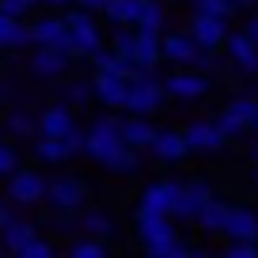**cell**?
I'll return each instance as SVG.
<instances>
[{"mask_svg": "<svg viewBox=\"0 0 258 258\" xmlns=\"http://www.w3.org/2000/svg\"><path fill=\"white\" fill-rule=\"evenodd\" d=\"M64 19L73 27V34H69V57H91L103 46V34H99V23L91 19V8H76Z\"/></svg>", "mask_w": 258, "mask_h": 258, "instance_id": "6da1fadb", "label": "cell"}, {"mask_svg": "<svg viewBox=\"0 0 258 258\" xmlns=\"http://www.w3.org/2000/svg\"><path fill=\"white\" fill-rule=\"evenodd\" d=\"M163 103H167L163 76H148V80H133V84H129V99H125L129 114H145V118H152V114L163 110Z\"/></svg>", "mask_w": 258, "mask_h": 258, "instance_id": "7a4b0ae2", "label": "cell"}, {"mask_svg": "<svg viewBox=\"0 0 258 258\" xmlns=\"http://www.w3.org/2000/svg\"><path fill=\"white\" fill-rule=\"evenodd\" d=\"M254 121H258V99L254 95H235V99H228V106L220 110L217 125L224 129L228 141H235L243 129H254Z\"/></svg>", "mask_w": 258, "mask_h": 258, "instance_id": "3957f363", "label": "cell"}, {"mask_svg": "<svg viewBox=\"0 0 258 258\" xmlns=\"http://www.w3.org/2000/svg\"><path fill=\"white\" fill-rule=\"evenodd\" d=\"M125 145L121 141V121H114V118H99L95 125L88 129V141H84V152L91 156V160H99V163H106L118 148Z\"/></svg>", "mask_w": 258, "mask_h": 258, "instance_id": "277c9868", "label": "cell"}, {"mask_svg": "<svg viewBox=\"0 0 258 258\" xmlns=\"http://www.w3.org/2000/svg\"><path fill=\"white\" fill-rule=\"evenodd\" d=\"M163 88L171 99H202L209 91V73L194 69V64H175V73L163 76Z\"/></svg>", "mask_w": 258, "mask_h": 258, "instance_id": "5b68a950", "label": "cell"}, {"mask_svg": "<svg viewBox=\"0 0 258 258\" xmlns=\"http://www.w3.org/2000/svg\"><path fill=\"white\" fill-rule=\"evenodd\" d=\"M84 141H88V129H73L69 137H42L34 141V156H38L42 163H64L69 156L84 152Z\"/></svg>", "mask_w": 258, "mask_h": 258, "instance_id": "8992f818", "label": "cell"}, {"mask_svg": "<svg viewBox=\"0 0 258 258\" xmlns=\"http://www.w3.org/2000/svg\"><path fill=\"white\" fill-rule=\"evenodd\" d=\"M46 190H49V182L38 171H16V175H8V202L12 205H38V202H46Z\"/></svg>", "mask_w": 258, "mask_h": 258, "instance_id": "52a82bcc", "label": "cell"}, {"mask_svg": "<svg viewBox=\"0 0 258 258\" xmlns=\"http://www.w3.org/2000/svg\"><path fill=\"white\" fill-rule=\"evenodd\" d=\"M46 202L53 205V209H84V202H88V186H84L76 175H57V178H49Z\"/></svg>", "mask_w": 258, "mask_h": 258, "instance_id": "ba28073f", "label": "cell"}, {"mask_svg": "<svg viewBox=\"0 0 258 258\" xmlns=\"http://www.w3.org/2000/svg\"><path fill=\"white\" fill-rule=\"evenodd\" d=\"M209 198H213V186L205 182V178H190V182H182V190H178V202H175V213H171V217L198 220L202 209L209 205Z\"/></svg>", "mask_w": 258, "mask_h": 258, "instance_id": "9c48e42d", "label": "cell"}, {"mask_svg": "<svg viewBox=\"0 0 258 258\" xmlns=\"http://www.w3.org/2000/svg\"><path fill=\"white\" fill-rule=\"evenodd\" d=\"M202 42L194 38V31H167L163 34V61L171 64H194L202 57Z\"/></svg>", "mask_w": 258, "mask_h": 258, "instance_id": "30bf717a", "label": "cell"}, {"mask_svg": "<svg viewBox=\"0 0 258 258\" xmlns=\"http://www.w3.org/2000/svg\"><path fill=\"white\" fill-rule=\"evenodd\" d=\"M178 190H182V182H171V178L148 182L145 190H141V205H137V209H148V213H175Z\"/></svg>", "mask_w": 258, "mask_h": 258, "instance_id": "8fae6325", "label": "cell"}, {"mask_svg": "<svg viewBox=\"0 0 258 258\" xmlns=\"http://www.w3.org/2000/svg\"><path fill=\"white\" fill-rule=\"evenodd\" d=\"M31 34H34V46H61L64 53H69V34H73V27H69V19L64 16H42L31 23Z\"/></svg>", "mask_w": 258, "mask_h": 258, "instance_id": "7c38bea8", "label": "cell"}, {"mask_svg": "<svg viewBox=\"0 0 258 258\" xmlns=\"http://www.w3.org/2000/svg\"><path fill=\"white\" fill-rule=\"evenodd\" d=\"M182 133H186V141H190V152H220V148L228 145L224 129H220L217 121H205V118L190 121Z\"/></svg>", "mask_w": 258, "mask_h": 258, "instance_id": "4fadbf2b", "label": "cell"}, {"mask_svg": "<svg viewBox=\"0 0 258 258\" xmlns=\"http://www.w3.org/2000/svg\"><path fill=\"white\" fill-rule=\"evenodd\" d=\"M190 31H194V38L202 42L205 49H220L228 42V19L224 16H205V12H194V19H190Z\"/></svg>", "mask_w": 258, "mask_h": 258, "instance_id": "5bb4252c", "label": "cell"}, {"mask_svg": "<svg viewBox=\"0 0 258 258\" xmlns=\"http://www.w3.org/2000/svg\"><path fill=\"white\" fill-rule=\"evenodd\" d=\"M91 84H95V99L103 106H110V110H125V99H129V80L118 73H95L91 76Z\"/></svg>", "mask_w": 258, "mask_h": 258, "instance_id": "9a60e30c", "label": "cell"}, {"mask_svg": "<svg viewBox=\"0 0 258 258\" xmlns=\"http://www.w3.org/2000/svg\"><path fill=\"white\" fill-rule=\"evenodd\" d=\"M69 61H73V57L64 53L61 46H38L31 53V73L38 76V80H57V76H64Z\"/></svg>", "mask_w": 258, "mask_h": 258, "instance_id": "2e32d148", "label": "cell"}, {"mask_svg": "<svg viewBox=\"0 0 258 258\" xmlns=\"http://www.w3.org/2000/svg\"><path fill=\"white\" fill-rule=\"evenodd\" d=\"M137 235H141V243H160V239H175L178 228H175V220H171V213L137 209Z\"/></svg>", "mask_w": 258, "mask_h": 258, "instance_id": "e0dca14e", "label": "cell"}, {"mask_svg": "<svg viewBox=\"0 0 258 258\" xmlns=\"http://www.w3.org/2000/svg\"><path fill=\"white\" fill-rule=\"evenodd\" d=\"M224 49H228L232 64L239 69L243 76H258V46L247 38V31H239V34H228Z\"/></svg>", "mask_w": 258, "mask_h": 258, "instance_id": "ac0fdd59", "label": "cell"}, {"mask_svg": "<svg viewBox=\"0 0 258 258\" xmlns=\"http://www.w3.org/2000/svg\"><path fill=\"white\" fill-rule=\"evenodd\" d=\"M129 61L145 64V69H156L163 61V31L156 27H137V46H133V57Z\"/></svg>", "mask_w": 258, "mask_h": 258, "instance_id": "d6986e66", "label": "cell"}, {"mask_svg": "<svg viewBox=\"0 0 258 258\" xmlns=\"http://www.w3.org/2000/svg\"><path fill=\"white\" fill-rule=\"evenodd\" d=\"M148 152H152L156 160H163V163H178V160L190 156V141H186V133H178V129H160Z\"/></svg>", "mask_w": 258, "mask_h": 258, "instance_id": "ffe728a7", "label": "cell"}, {"mask_svg": "<svg viewBox=\"0 0 258 258\" xmlns=\"http://www.w3.org/2000/svg\"><path fill=\"white\" fill-rule=\"evenodd\" d=\"M73 129H76V118H73V106H69V103L46 106L42 118H38V133H42V137H69Z\"/></svg>", "mask_w": 258, "mask_h": 258, "instance_id": "44dd1931", "label": "cell"}, {"mask_svg": "<svg viewBox=\"0 0 258 258\" xmlns=\"http://www.w3.org/2000/svg\"><path fill=\"white\" fill-rule=\"evenodd\" d=\"M156 133H160V129H156L145 114H133V118L121 121V141H125L129 148H137V152H141V148H152Z\"/></svg>", "mask_w": 258, "mask_h": 258, "instance_id": "7402d4cb", "label": "cell"}, {"mask_svg": "<svg viewBox=\"0 0 258 258\" xmlns=\"http://www.w3.org/2000/svg\"><path fill=\"white\" fill-rule=\"evenodd\" d=\"M228 239H258V213L247 209V205H232L228 213V224H224Z\"/></svg>", "mask_w": 258, "mask_h": 258, "instance_id": "603a6c76", "label": "cell"}, {"mask_svg": "<svg viewBox=\"0 0 258 258\" xmlns=\"http://www.w3.org/2000/svg\"><path fill=\"white\" fill-rule=\"evenodd\" d=\"M31 42H34V34L23 19H12L8 12H0V49H23Z\"/></svg>", "mask_w": 258, "mask_h": 258, "instance_id": "cb8c5ba5", "label": "cell"}, {"mask_svg": "<svg viewBox=\"0 0 258 258\" xmlns=\"http://www.w3.org/2000/svg\"><path fill=\"white\" fill-rule=\"evenodd\" d=\"M34 235H38V228L27 224V220H12V224L0 228V243H4V250H8V254H19V250L34 239Z\"/></svg>", "mask_w": 258, "mask_h": 258, "instance_id": "d4e9b609", "label": "cell"}, {"mask_svg": "<svg viewBox=\"0 0 258 258\" xmlns=\"http://www.w3.org/2000/svg\"><path fill=\"white\" fill-rule=\"evenodd\" d=\"M228 213H232V205H228L224 198H217V194H213V198H209V205H205V209H202V217H198V224H202L209 235H224Z\"/></svg>", "mask_w": 258, "mask_h": 258, "instance_id": "484cf974", "label": "cell"}, {"mask_svg": "<svg viewBox=\"0 0 258 258\" xmlns=\"http://www.w3.org/2000/svg\"><path fill=\"white\" fill-rule=\"evenodd\" d=\"M141 8H145V0H110V4H106V19H110L114 27H137Z\"/></svg>", "mask_w": 258, "mask_h": 258, "instance_id": "4316f807", "label": "cell"}, {"mask_svg": "<svg viewBox=\"0 0 258 258\" xmlns=\"http://www.w3.org/2000/svg\"><path fill=\"white\" fill-rule=\"evenodd\" d=\"M69 254H73V258H106V254H110V239H99V235L80 232V239H73Z\"/></svg>", "mask_w": 258, "mask_h": 258, "instance_id": "83f0119b", "label": "cell"}, {"mask_svg": "<svg viewBox=\"0 0 258 258\" xmlns=\"http://www.w3.org/2000/svg\"><path fill=\"white\" fill-rule=\"evenodd\" d=\"M80 232L99 235V239H110V235H114V220H110V213H103V209H88V213H80Z\"/></svg>", "mask_w": 258, "mask_h": 258, "instance_id": "f1b7e54d", "label": "cell"}, {"mask_svg": "<svg viewBox=\"0 0 258 258\" xmlns=\"http://www.w3.org/2000/svg\"><path fill=\"white\" fill-rule=\"evenodd\" d=\"M110 175H137V167H141V160H137V148H129V145H121L118 152L110 156V160L103 163Z\"/></svg>", "mask_w": 258, "mask_h": 258, "instance_id": "f546056e", "label": "cell"}, {"mask_svg": "<svg viewBox=\"0 0 258 258\" xmlns=\"http://www.w3.org/2000/svg\"><path fill=\"white\" fill-rule=\"evenodd\" d=\"M145 250L152 258H182V254H194V247L190 243H182L175 235V239H160V243H145Z\"/></svg>", "mask_w": 258, "mask_h": 258, "instance_id": "4dcf8cb0", "label": "cell"}, {"mask_svg": "<svg viewBox=\"0 0 258 258\" xmlns=\"http://www.w3.org/2000/svg\"><path fill=\"white\" fill-rule=\"evenodd\" d=\"M8 133L12 137H34V133H38V121L27 110H12L8 114Z\"/></svg>", "mask_w": 258, "mask_h": 258, "instance_id": "1f68e13d", "label": "cell"}, {"mask_svg": "<svg viewBox=\"0 0 258 258\" xmlns=\"http://www.w3.org/2000/svg\"><path fill=\"white\" fill-rule=\"evenodd\" d=\"M190 8L194 12H205V16H224V19L232 16V12H239L232 0H190Z\"/></svg>", "mask_w": 258, "mask_h": 258, "instance_id": "d6a6232c", "label": "cell"}, {"mask_svg": "<svg viewBox=\"0 0 258 258\" xmlns=\"http://www.w3.org/2000/svg\"><path fill=\"white\" fill-rule=\"evenodd\" d=\"M163 19H167V12H163L160 0H145V8H141V23H137V27H156V31H163Z\"/></svg>", "mask_w": 258, "mask_h": 258, "instance_id": "836d02e7", "label": "cell"}, {"mask_svg": "<svg viewBox=\"0 0 258 258\" xmlns=\"http://www.w3.org/2000/svg\"><path fill=\"white\" fill-rule=\"evenodd\" d=\"M19 171V152L16 145H8V141H0V178H8Z\"/></svg>", "mask_w": 258, "mask_h": 258, "instance_id": "e575fe53", "label": "cell"}, {"mask_svg": "<svg viewBox=\"0 0 258 258\" xmlns=\"http://www.w3.org/2000/svg\"><path fill=\"white\" fill-rule=\"evenodd\" d=\"M228 258H258V239H228Z\"/></svg>", "mask_w": 258, "mask_h": 258, "instance_id": "d590c367", "label": "cell"}, {"mask_svg": "<svg viewBox=\"0 0 258 258\" xmlns=\"http://www.w3.org/2000/svg\"><path fill=\"white\" fill-rule=\"evenodd\" d=\"M53 254H57V247H53V243H46L42 235H34V239L19 250V258H53Z\"/></svg>", "mask_w": 258, "mask_h": 258, "instance_id": "8d00e7d4", "label": "cell"}, {"mask_svg": "<svg viewBox=\"0 0 258 258\" xmlns=\"http://www.w3.org/2000/svg\"><path fill=\"white\" fill-rule=\"evenodd\" d=\"M64 91H69V103H88V99L95 95V84H88V80H73Z\"/></svg>", "mask_w": 258, "mask_h": 258, "instance_id": "74e56055", "label": "cell"}, {"mask_svg": "<svg viewBox=\"0 0 258 258\" xmlns=\"http://www.w3.org/2000/svg\"><path fill=\"white\" fill-rule=\"evenodd\" d=\"M0 12H8L12 19H27L31 4H27V0H0Z\"/></svg>", "mask_w": 258, "mask_h": 258, "instance_id": "f35d334b", "label": "cell"}, {"mask_svg": "<svg viewBox=\"0 0 258 258\" xmlns=\"http://www.w3.org/2000/svg\"><path fill=\"white\" fill-rule=\"evenodd\" d=\"M243 31H247V38H250V42L258 46V12H254L250 19H247V27H243Z\"/></svg>", "mask_w": 258, "mask_h": 258, "instance_id": "ab89813d", "label": "cell"}, {"mask_svg": "<svg viewBox=\"0 0 258 258\" xmlns=\"http://www.w3.org/2000/svg\"><path fill=\"white\" fill-rule=\"evenodd\" d=\"M76 4H80V8H91V12H106L110 0H76Z\"/></svg>", "mask_w": 258, "mask_h": 258, "instance_id": "60d3db41", "label": "cell"}, {"mask_svg": "<svg viewBox=\"0 0 258 258\" xmlns=\"http://www.w3.org/2000/svg\"><path fill=\"white\" fill-rule=\"evenodd\" d=\"M12 220H16V217H12V209H8L4 202H0V228H4V224H12Z\"/></svg>", "mask_w": 258, "mask_h": 258, "instance_id": "b9f144b4", "label": "cell"}, {"mask_svg": "<svg viewBox=\"0 0 258 258\" xmlns=\"http://www.w3.org/2000/svg\"><path fill=\"white\" fill-rule=\"evenodd\" d=\"M232 4H235V8H254L258 0H232Z\"/></svg>", "mask_w": 258, "mask_h": 258, "instance_id": "7bdbcfd3", "label": "cell"}, {"mask_svg": "<svg viewBox=\"0 0 258 258\" xmlns=\"http://www.w3.org/2000/svg\"><path fill=\"white\" fill-rule=\"evenodd\" d=\"M49 8H64V4H73V0H46Z\"/></svg>", "mask_w": 258, "mask_h": 258, "instance_id": "ee69618b", "label": "cell"}, {"mask_svg": "<svg viewBox=\"0 0 258 258\" xmlns=\"http://www.w3.org/2000/svg\"><path fill=\"white\" fill-rule=\"evenodd\" d=\"M250 156H254V163H258V141H254V148H250Z\"/></svg>", "mask_w": 258, "mask_h": 258, "instance_id": "f6af8a7d", "label": "cell"}, {"mask_svg": "<svg viewBox=\"0 0 258 258\" xmlns=\"http://www.w3.org/2000/svg\"><path fill=\"white\" fill-rule=\"evenodd\" d=\"M254 190H258V163H254Z\"/></svg>", "mask_w": 258, "mask_h": 258, "instance_id": "bcb514c9", "label": "cell"}, {"mask_svg": "<svg viewBox=\"0 0 258 258\" xmlns=\"http://www.w3.org/2000/svg\"><path fill=\"white\" fill-rule=\"evenodd\" d=\"M254 137H258V121H254Z\"/></svg>", "mask_w": 258, "mask_h": 258, "instance_id": "7dc6e473", "label": "cell"}]
</instances>
